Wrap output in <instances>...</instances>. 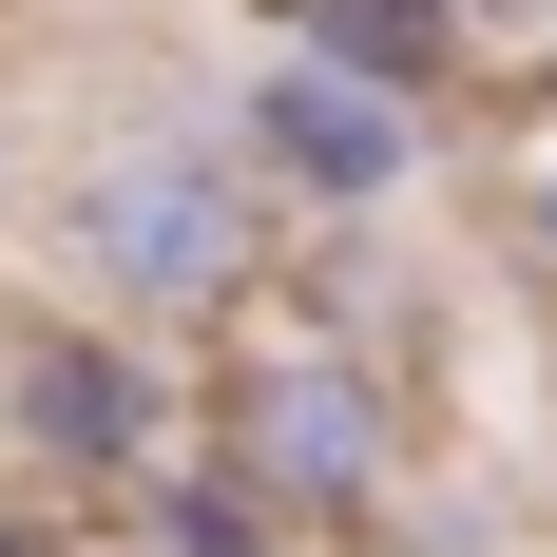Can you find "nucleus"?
<instances>
[{
	"label": "nucleus",
	"instance_id": "7",
	"mask_svg": "<svg viewBox=\"0 0 557 557\" xmlns=\"http://www.w3.org/2000/svg\"><path fill=\"white\" fill-rule=\"evenodd\" d=\"M500 250L557 288V115H519V154H500Z\"/></svg>",
	"mask_w": 557,
	"mask_h": 557
},
{
	"label": "nucleus",
	"instance_id": "1",
	"mask_svg": "<svg viewBox=\"0 0 557 557\" xmlns=\"http://www.w3.org/2000/svg\"><path fill=\"white\" fill-rule=\"evenodd\" d=\"M58 270L97 288L115 327H231L288 270V212H270V173L231 154V115H154V135H97L58 173Z\"/></svg>",
	"mask_w": 557,
	"mask_h": 557
},
{
	"label": "nucleus",
	"instance_id": "8",
	"mask_svg": "<svg viewBox=\"0 0 557 557\" xmlns=\"http://www.w3.org/2000/svg\"><path fill=\"white\" fill-rule=\"evenodd\" d=\"M0 557H77V519H58V500H0Z\"/></svg>",
	"mask_w": 557,
	"mask_h": 557
},
{
	"label": "nucleus",
	"instance_id": "4",
	"mask_svg": "<svg viewBox=\"0 0 557 557\" xmlns=\"http://www.w3.org/2000/svg\"><path fill=\"white\" fill-rule=\"evenodd\" d=\"M423 135H443V115L346 97V77H308V58H270V77L231 97V154L270 173V212H308V231H385L404 193H423Z\"/></svg>",
	"mask_w": 557,
	"mask_h": 557
},
{
	"label": "nucleus",
	"instance_id": "6",
	"mask_svg": "<svg viewBox=\"0 0 557 557\" xmlns=\"http://www.w3.org/2000/svg\"><path fill=\"white\" fill-rule=\"evenodd\" d=\"M115 519H135V557H288V539H270V500H250V481H212L193 443H173Z\"/></svg>",
	"mask_w": 557,
	"mask_h": 557
},
{
	"label": "nucleus",
	"instance_id": "2",
	"mask_svg": "<svg viewBox=\"0 0 557 557\" xmlns=\"http://www.w3.org/2000/svg\"><path fill=\"white\" fill-rule=\"evenodd\" d=\"M212 481H250L270 500V539L308 557V539H385V500L423 481V443H404V385H385V346H327V327H250L212 366Z\"/></svg>",
	"mask_w": 557,
	"mask_h": 557
},
{
	"label": "nucleus",
	"instance_id": "3",
	"mask_svg": "<svg viewBox=\"0 0 557 557\" xmlns=\"http://www.w3.org/2000/svg\"><path fill=\"white\" fill-rule=\"evenodd\" d=\"M173 443H193V404H173V366L135 327H58V308L0 327V461L58 481V519H77V500H135Z\"/></svg>",
	"mask_w": 557,
	"mask_h": 557
},
{
	"label": "nucleus",
	"instance_id": "5",
	"mask_svg": "<svg viewBox=\"0 0 557 557\" xmlns=\"http://www.w3.org/2000/svg\"><path fill=\"white\" fill-rule=\"evenodd\" d=\"M288 58H308V77H346V97L443 115L461 77H481V20H461V0H288Z\"/></svg>",
	"mask_w": 557,
	"mask_h": 557
}]
</instances>
